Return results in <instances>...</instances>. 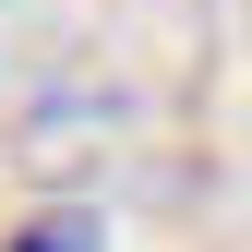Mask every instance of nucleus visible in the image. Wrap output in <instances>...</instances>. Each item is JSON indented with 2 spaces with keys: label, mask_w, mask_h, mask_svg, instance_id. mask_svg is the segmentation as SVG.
<instances>
[{
  "label": "nucleus",
  "mask_w": 252,
  "mask_h": 252,
  "mask_svg": "<svg viewBox=\"0 0 252 252\" xmlns=\"http://www.w3.org/2000/svg\"><path fill=\"white\" fill-rule=\"evenodd\" d=\"M12 252H108V228H96V204H36L12 228Z\"/></svg>",
  "instance_id": "f257e3e1"
}]
</instances>
